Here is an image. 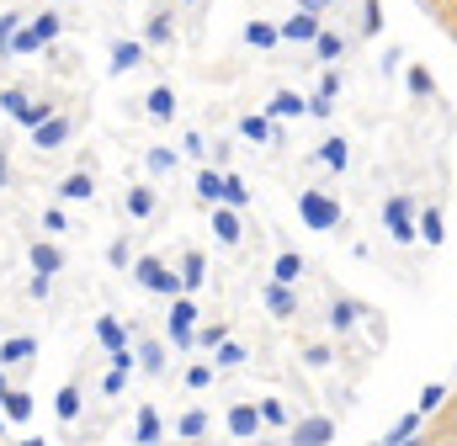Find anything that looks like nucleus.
I'll list each match as a JSON object with an SVG mask.
<instances>
[{
    "mask_svg": "<svg viewBox=\"0 0 457 446\" xmlns=\"http://www.w3.org/2000/svg\"><path fill=\"white\" fill-rule=\"evenodd\" d=\"M442 399H447V388H436V383H431V388H426V393H420V409H436V404H442Z\"/></svg>",
    "mask_w": 457,
    "mask_h": 446,
    "instance_id": "9b49d317",
    "label": "nucleus"
},
{
    "mask_svg": "<svg viewBox=\"0 0 457 446\" xmlns=\"http://www.w3.org/2000/svg\"><path fill=\"white\" fill-rule=\"evenodd\" d=\"M75 409H80V383H70V388L59 393V415H64V420H75Z\"/></svg>",
    "mask_w": 457,
    "mask_h": 446,
    "instance_id": "0eeeda50",
    "label": "nucleus"
},
{
    "mask_svg": "<svg viewBox=\"0 0 457 446\" xmlns=\"http://www.w3.org/2000/svg\"><path fill=\"white\" fill-rule=\"evenodd\" d=\"M431 91H436L431 70H426V64H415V70H410V96H431Z\"/></svg>",
    "mask_w": 457,
    "mask_h": 446,
    "instance_id": "20e7f679",
    "label": "nucleus"
},
{
    "mask_svg": "<svg viewBox=\"0 0 457 446\" xmlns=\"http://www.w3.org/2000/svg\"><path fill=\"white\" fill-rule=\"evenodd\" d=\"M32 260H37V271H59V250H43V244H37Z\"/></svg>",
    "mask_w": 457,
    "mask_h": 446,
    "instance_id": "9d476101",
    "label": "nucleus"
},
{
    "mask_svg": "<svg viewBox=\"0 0 457 446\" xmlns=\"http://www.w3.org/2000/svg\"><path fill=\"white\" fill-rule=\"evenodd\" d=\"M298 277H303V260L298 255H282L277 260V282H298Z\"/></svg>",
    "mask_w": 457,
    "mask_h": 446,
    "instance_id": "423d86ee",
    "label": "nucleus"
},
{
    "mask_svg": "<svg viewBox=\"0 0 457 446\" xmlns=\"http://www.w3.org/2000/svg\"><path fill=\"white\" fill-rule=\"evenodd\" d=\"M436 5H453V0H436Z\"/></svg>",
    "mask_w": 457,
    "mask_h": 446,
    "instance_id": "2eb2a0df",
    "label": "nucleus"
},
{
    "mask_svg": "<svg viewBox=\"0 0 457 446\" xmlns=\"http://www.w3.org/2000/svg\"><path fill=\"white\" fill-rule=\"evenodd\" d=\"M187 383H192V388H208V383H213V372H208V367H192V372H187Z\"/></svg>",
    "mask_w": 457,
    "mask_h": 446,
    "instance_id": "ddd939ff",
    "label": "nucleus"
},
{
    "mask_svg": "<svg viewBox=\"0 0 457 446\" xmlns=\"http://www.w3.org/2000/svg\"><path fill=\"white\" fill-rule=\"evenodd\" d=\"M420 234H426V239H431V244H436V239H442V213H436V208H431V213H426V219H420Z\"/></svg>",
    "mask_w": 457,
    "mask_h": 446,
    "instance_id": "1a4fd4ad",
    "label": "nucleus"
},
{
    "mask_svg": "<svg viewBox=\"0 0 457 446\" xmlns=\"http://www.w3.org/2000/svg\"><path fill=\"white\" fill-rule=\"evenodd\" d=\"M59 192H64V197H96V170H75Z\"/></svg>",
    "mask_w": 457,
    "mask_h": 446,
    "instance_id": "7ed1b4c3",
    "label": "nucleus"
},
{
    "mask_svg": "<svg viewBox=\"0 0 457 446\" xmlns=\"http://www.w3.org/2000/svg\"><path fill=\"white\" fill-rule=\"evenodd\" d=\"M309 367H330V351L325 345H309Z\"/></svg>",
    "mask_w": 457,
    "mask_h": 446,
    "instance_id": "4468645a",
    "label": "nucleus"
},
{
    "mask_svg": "<svg viewBox=\"0 0 457 446\" xmlns=\"http://www.w3.org/2000/svg\"><path fill=\"white\" fill-rule=\"evenodd\" d=\"M154 208H160V197H154L149 186H133V192L122 197V213H128V219H149Z\"/></svg>",
    "mask_w": 457,
    "mask_h": 446,
    "instance_id": "f257e3e1",
    "label": "nucleus"
},
{
    "mask_svg": "<svg viewBox=\"0 0 457 446\" xmlns=\"http://www.w3.org/2000/svg\"><path fill=\"white\" fill-rule=\"evenodd\" d=\"M203 431H208V415H203V409H192V415L181 420V436H203Z\"/></svg>",
    "mask_w": 457,
    "mask_h": 446,
    "instance_id": "6e6552de",
    "label": "nucleus"
},
{
    "mask_svg": "<svg viewBox=\"0 0 457 446\" xmlns=\"http://www.w3.org/2000/svg\"><path fill=\"white\" fill-rule=\"evenodd\" d=\"M351 319H356V303H351V298H336V303H330V325H336V330H345Z\"/></svg>",
    "mask_w": 457,
    "mask_h": 446,
    "instance_id": "39448f33",
    "label": "nucleus"
},
{
    "mask_svg": "<svg viewBox=\"0 0 457 446\" xmlns=\"http://www.w3.org/2000/svg\"><path fill=\"white\" fill-rule=\"evenodd\" d=\"M70 128H75V122H70V117H54V122H48V128H37V149H59V144H64V138H70Z\"/></svg>",
    "mask_w": 457,
    "mask_h": 446,
    "instance_id": "f03ea898",
    "label": "nucleus"
},
{
    "mask_svg": "<svg viewBox=\"0 0 457 446\" xmlns=\"http://www.w3.org/2000/svg\"><path fill=\"white\" fill-rule=\"evenodd\" d=\"M187 282H192V287L203 282V255H187Z\"/></svg>",
    "mask_w": 457,
    "mask_h": 446,
    "instance_id": "f8f14e48",
    "label": "nucleus"
}]
</instances>
